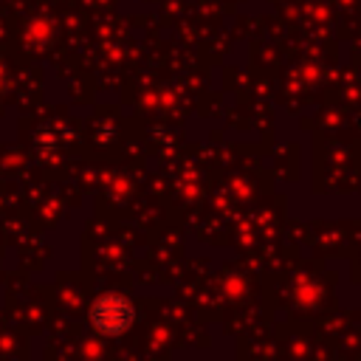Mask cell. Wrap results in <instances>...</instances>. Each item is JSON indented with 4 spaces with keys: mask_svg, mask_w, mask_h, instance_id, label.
<instances>
[{
    "mask_svg": "<svg viewBox=\"0 0 361 361\" xmlns=\"http://www.w3.org/2000/svg\"><path fill=\"white\" fill-rule=\"evenodd\" d=\"M87 319H90V327L99 336H121L133 327L135 307L121 293H102V296L93 299L90 310H87Z\"/></svg>",
    "mask_w": 361,
    "mask_h": 361,
    "instance_id": "6da1fadb",
    "label": "cell"
}]
</instances>
